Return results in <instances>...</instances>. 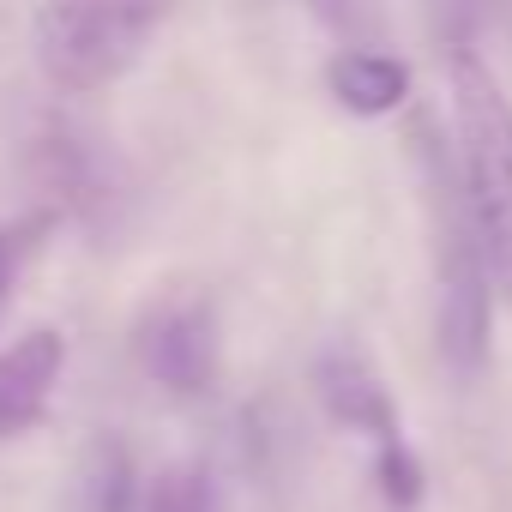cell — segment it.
<instances>
[{
  "mask_svg": "<svg viewBox=\"0 0 512 512\" xmlns=\"http://www.w3.org/2000/svg\"><path fill=\"white\" fill-rule=\"evenodd\" d=\"M410 157H416V181H422V211H428V260H434V326H440V356L470 374L488 356V308H494V284H488V260L464 205V181H458V157L434 139V121L416 115L410 121Z\"/></svg>",
  "mask_w": 512,
  "mask_h": 512,
  "instance_id": "cell-1",
  "label": "cell"
},
{
  "mask_svg": "<svg viewBox=\"0 0 512 512\" xmlns=\"http://www.w3.org/2000/svg\"><path fill=\"white\" fill-rule=\"evenodd\" d=\"M452 127H458L452 157L488 260V284L512 314V103L488 73V61H476L470 49L452 55Z\"/></svg>",
  "mask_w": 512,
  "mask_h": 512,
  "instance_id": "cell-2",
  "label": "cell"
},
{
  "mask_svg": "<svg viewBox=\"0 0 512 512\" xmlns=\"http://www.w3.org/2000/svg\"><path fill=\"white\" fill-rule=\"evenodd\" d=\"M163 13L169 0H43L37 61L61 91H103L145 55Z\"/></svg>",
  "mask_w": 512,
  "mask_h": 512,
  "instance_id": "cell-3",
  "label": "cell"
},
{
  "mask_svg": "<svg viewBox=\"0 0 512 512\" xmlns=\"http://www.w3.org/2000/svg\"><path fill=\"white\" fill-rule=\"evenodd\" d=\"M139 362L163 392L199 398L217 386V314L205 296H169L139 326Z\"/></svg>",
  "mask_w": 512,
  "mask_h": 512,
  "instance_id": "cell-4",
  "label": "cell"
},
{
  "mask_svg": "<svg viewBox=\"0 0 512 512\" xmlns=\"http://www.w3.org/2000/svg\"><path fill=\"white\" fill-rule=\"evenodd\" d=\"M61 362H67V344L49 326L0 350V440H19L49 416L55 386H61Z\"/></svg>",
  "mask_w": 512,
  "mask_h": 512,
  "instance_id": "cell-5",
  "label": "cell"
},
{
  "mask_svg": "<svg viewBox=\"0 0 512 512\" xmlns=\"http://www.w3.org/2000/svg\"><path fill=\"white\" fill-rule=\"evenodd\" d=\"M314 386H320V404H326L332 422L368 434L374 446L398 440V404H392V392L380 386V374L362 350H350V344L326 350L320 368H314Z\"/></svg>",
  "mask_w": 512,
  "mask_h": 512,
  "instance_id": "cell-6",
  "label": "cell"
},
{
  "mask_svg": "<svg viewBox=\"0 0 512 512\" xmlns=\"http://www.w3.org/2000/svg\"><path fill=\"white\" fill-rule=\"evenodd\" d=\"M326 85H332L338 109H350L362 121H380V115H392V109L410 103V67L398 55H380V49H344V55H332Z\"/></svg>",
  "mask_w": 512,
  "mask_h": 512,
  "instance_id": "cell-7",
  "label": "cell"
},
{
  "mask_svg": "<svg viewBox=\"0 0 512 512\" xmlns=\"http://www.w3.org/2000/svg\"><path fill=\"white\" fill-rule=\"evenodd\" d=\"M91 512H133V458L121 446H97L91 464Z\"/></svg>",
  "mask_w": 512,
  "mask_h": 512,
  "instance_id": "cell-8",
  "label": "cell"
},
{
  "mask_svg": "<svg viewBox=\"0 0 512 512\" xmlns=\"http://www.w3.org/2000/svg\"><path fill=\"white\" fill-rule=\"evenodd\" d=\"M380 494H386V506H398V512H410L416 500H422V464H416V452L404 446V440H386L380 446Z\"/></svg>",
  "mask_w": 512,
  "mask_h": 512,
  "instance_id": "cell-9",
  "label": "cell"
},
{
  "mask_svg": "<svg viewBox=\"0 0 512 512\" xmlns=\"http://www.w3.org/2000/svg\"><path fill=\"white\" fill-rule=\"evenodd\" d=\"M145 512H211V482H205V470H193V464L163 470L157 488H151V500H145Z\"/></svg>",
  "mask_w": 512,
  "mask_h": 512,
  "instance_id": "cell-10",
  "label": "cell"
},
{
  "mask_svg": "<svg viewBox=\"0 0 512 512\" xmlns=\"http://www.w3.org/2000/svg\"><path fill=\"white\" fill-rule=\"evenodd\" d=\"M302 7H308L320 25H332V31H350V25H356V0H302Z\"/></svg>",
  "mask_w": 512,
  "mask_h": 512,
  "instance_id": "cell-11",
  "label": "cell"
},
{
  "mask_svg": "<svg viewBox=\"0 0 512 512\" xmlns=\"http://www.w3.org/2000/svg\"><path fill=\"white\" fill-rule=\"evenodd\" d=\"M13 266H19V241L0 235V296H7V284H13Z\"/></svg>",
  "mask_w": 512,
  "mask_h": 512,
  "instance_id": "cell-12",
  "label": "cell"
}]
</instances>
